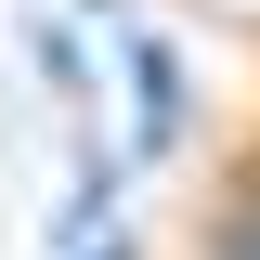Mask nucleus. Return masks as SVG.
Instances as JSON below:
<instances>
[{"mask_svg":"<svg viewBox=\"0 0 260 260\" xmlns=\"http://www.w3.org/2000/svg\"><path fill=\"white\" fill-rule=\"evenodd\" d=\"M130 130H143V156L182 143V52H169V26L130 39Z\"/></svg>","mask_w":260,"mask_h":260,"instance_id":"obj_1","label":"nucleus"},{"mask_svg":"<svg viewBox=\"0 0 260 260\" xmlns=\"http://www.w3.org/2000/svg\"><path fill=\"white\" fill-rule=\"evenodd\" d=\"M208 260H260V182L221 195V221H208Z\"/></svg>","mask_w":260,"mask_h":260,"instance_id":"obj_2","label":"nucleus"}]
</instances>
